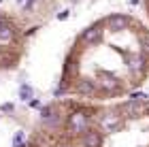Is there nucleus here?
<instances>
[{
	"label": "nucleus",
	"instance_id": "obj_1",
	"mask_svg": "<svg viewBox=\"0 0 149 147\" xmlns=\"http://www.w3.org/2000/svg\"><path fill=\"white\" fill-rule=\"evenodd\" d=\"M17 43V34H15V28L11 24H2L0 26V47L2 49H13V45Z\"/></svg>",
	"mask_w": 149,
	"mask_h": 147
},
{
	"label": "nucleus",
	"instance_id": "obj_2",
	"mask_svg": "<svg viewBox=\"0 0 149 147\" xmlns=\"http://www.w3.org/2000/svg\"><path fill=\"white\" fill-rule=\"evenodd\" d=\"M19 98L22 100H30L32 98V88L30 85H22V88H19Z\"/></svg>",
	"mask_w": 149,
	"mask_h": 147
},
{
	"label": "nucleus",
	"instance_id": "obj_3",
	"mask_svg": "<svg viewBox=\"0 0 149 147\" xmlns=\"http://www.w3.org/2000/svg\"><path fill=\"white\" fill-rule=\"evenodd\" d=\"M4 22H6V19H4V15H2V13H0V26H2Z\"/></svg>",
	"mask_w": 149,
	"mask_h": 147
},
{
	"label": "nucleus",
	"instance_id": "obj_4",
	"mask_svg": "<svg viewBox=\"0 0 149 147\" xmlns=\"http://www.w3.org/2000/svg\"><path fill=\"white\" fill-rule=\"evenodd\" d=\"M145 9H147V15H149V0H145Z\"/></svg>",
	"mask_w": 149,
	"mask_h": 147
},
{
	"label": "nucleus",
	"instance_id": "obj_5",
	"mask_svg": "<svg viewBox=\"0 0 149 147\" xmlns=\"http://www.w3.org/2000/svg\"><path fill=\"white\" fill-rule=\"evenodd\" d=\"M60 147H72V145H60Z\"/></svg>",
	"mask_w": 149,
	"mask_h": 147
},
{
	"label": "nucleus",
	"instance_id": "obj_6",
	"mask_svg": "<svg viewBox=\"0 0 149 147\" xmlns=\"http://www.w3.org/2000/svg\"><path fill=\"white\" fill-rule=\"evenodd\" d=\"M17 2H26V0H17Z\"/></svg>",
	"mask_w": 149,
	"mask_h": 147
}]
</instances>
